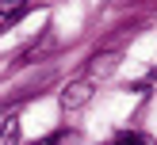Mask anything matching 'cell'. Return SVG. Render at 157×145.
I'll return each instance as SVG.
<instances>
[{
	"label": "cell",
	"mask_w": 157,
	"mask_h": 145,
	"mask_svg": "<svg viewBox=\"0 0 157 145\" xmlns=\"http://www.w3.org/2000/svg\"><path fill=\"white\" fill-rule=\"evenodd\" d=\"M92 99V80H77V84H69L65 92H61V107L65 111H77V107H84Z\"/></svg>",
	"instance_id": "cell-1"
},
{
	"label": "cell",
	"mask_w": 157,
	"mask_h": 145,
	"mask_svg": "<svg viewBox=\"0 0 157 145\" xmlns=\"http://www.w3.org/2000/svg\"><path fill=\"white\" fill-rule=\"evenodd\" d=\"M115 65H119V53H115V50H107V53H96V57H92V65H88V69H92V76H96V73L104 76V73H111Z\"/></svg>",
	"instance_id": "cell-2"
},
{
	"label": "cell",
	"mask_w": 157,
	"mask_h": 145,
	"mask_svg": "<svg viewBox=\"0 0 157 145\" xmlns=\"http://www.w3.org/2000/svg\"><path fill=\"white\" fill-rule=\"evenodd\" d=\"M19 141V118H8L0 126V145H15Z\"/></svg>",
	"instance_id": "cell-3"
},
{
	"label": "cell",
	"mask_w": 157,
	"mask_h": 145,
	"mask_svg": "<svg viewBox=\"0 0 157 145\" xmlns=\"http://www.w3.org/2000/svg\"><path fill=\"white\" fill-rule=\"evenodd\" d=\"M111 145H142V134H119Z\"/></svg>",
	"instance_id": "cell-4"
},
{
	"label": "cell",
	"mask_w": 157,
	"mask_h": 145,
	"mask_svg": "<svg viewBox=\"0 0 157 145\" xmlns=\"http://www.w3.org/2000/svg\"><path fill=\"white\" fill-rule=\"evenodd\" d=\"M19 12H23L19 4H0V19H4V15H19Z\"/></svg>",
	"instance_id": "cell-5"
},
{
	"label": "cell",
	"mask_w": 157,
	"mask_h": 145,
	"mask_svg": "<svg viewBox=\"0 0 157 145\" xmlns=\"http://www.w3.org/2000/svg\"><path fill=\"white\" fill-rule=\"evenodd\" d=\"M61 137L65 134H50V137H42V141H35V145H61Z\"/></svg>",
	"instance_id": "cell-6"
}]
</instances>
